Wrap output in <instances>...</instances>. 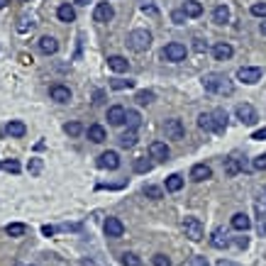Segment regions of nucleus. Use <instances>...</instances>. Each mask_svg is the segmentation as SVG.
<instances>
[{
    "mask_svg": "<svg viewBox=\"0 0 266 266\" xmlns=\"http://www.w3.org/2000/svg\"><path fill=\"white\" fill-rule=\"evenodd\" d=\"M76 5H88V3H93V0H74Z\"/></svg>",
    "mask_w": 266,
    "mask_h": 266,
    "instance_id": "6e6d98bb",
    "label": "nucleus"
},
{
    "mask_svg": "<svg viewBox=\"0 0 266 266\" xmlns=\"http://www.w3.org/2000/svg\"><path fill=\"white\" fill-rule=\"evenodd\" d=\"M13 3H25V0H13Z\"/></svg>",
    "mask_w": 266,
    "mask_h": 266,
    "instance_id": "bf43d9fd",
    "label": "nucleus"
},
{
    "mask_svg": "<svg viewBox=\"0 0 266 266\" xmlns=\"http://www.w3.org/2000/svg\"><path fill=\"white\" fill-rule=\"evenodd\" d=\"M108 66L113 69L115 74H125L130 69V61L125 57H120V54H113V57H108Z\"/></svg>",
    "mask_w": 266,
    "mask_h": 266,
    "instance_id": "f3484780",
    "label": "nucleus"
},
{
    "mask_svg": "<svg viewBox=\"0 0 266 266\" xmlns=\"http://www.w3.org/2000/svg\"><path fill=\"white\" fill-rule=\"evenodd\" d=\"M171 20L176 22V25H183V22H186V13H183V10H173Z\"/></svg>",
    "mask_w": 266,
    "mask_h": 266,
    "instance_id": "49530a36",
    "label": "nucleus"
},
{
    "mask_svg": "<svg viewBox=\"0 0 266 266\" xmlns=\"http://www.w3.org/2000/svg\"><path fill=\"white\" fill-rule=\"evenodd\" d=\"M115 18V10L110 3H98L95 5V13H93V20L95 22H100V25H105V22H110Z\"/></svg>",
    "mask_w": 266,
    "mask_h": 266,
    "instance_id": "6e6552de",
    "label": "nucleus"
},
{
    "mask_svg": "<svg viewBox=\"0 0 266 266\" xmlns=\"http://www.w3.org/2000/svg\"><path fill=\"white\" fill-rule=\"evenodd\" d=\"M98 166L100 169H108V171L120 169V156H117V152H103L98 156Z\"/></svg>",
    "mask_w": 266,
    "mask_h": 266,
    "instance_id": "9d476101",
    "label": "nucleus"
},
{
    "mask_svg": "<svg viewBox=\"0 0 266 266\" xmlns=\"http://www.w3.org/2000/svg\"><path fill=\"white\" fill-rule=\"evenodd\" d=\"M183 232H186V237H188L190 242H200L203 237H205V229H203V222L198 220V217H183Z\"/></svg>",
    "mask_w": 266,
    "mask_h": 266,
    "instance_id": "7ed1b4c3",
    "label": "nucleus"
},
{
    "mask_svg": "<svg viewBox=\"0 0 266 266\" xmlns=\"http://www.w3.org/2000/svg\"><path fill=\"white\" fill-rule=\"evenodd\" d=\"M144 195L152 198V200H161L164 198V190L159 188V186H144Z\"/></svg>",
    "mask_w": 266,
    "mask_h": 266,
    "instance_id": "f704fd0d",
    "label": "nucleus"
},
{
    "mask_svg": "<svg viewBox=\"0 0 266 266\" xmlns=\"http://www.w3.org/2000/svg\"><path fill=\"white\" fill-rule=\"evenodd\" d=\"M251 15L266 18V3H254V5H251Z\"/></svg>",
    "mask_w": 266,
    "mask_h": 266,
    "instance_id": "a19ab883",
    "label": "nucleus"
},
{
    "mask_svg": "<svg viewBox=\"0 0 266 266\" xmlns=\"http://www.w3.org/2000/svg\"><path fill=\"white\" fill-rule=\"evenodd\" d=\"M254 212H256L259 220H266V186L259 190V195L254 200Z\"/></svg>",
    "mask_w": 266,
    "mask_h": 266,
    "instance_id": "4be33fe9",
    "label": "nucleus"
},
{
    "mask_svg": "<svg viewBox=\"0 0 266 266\" xmlns=\"http://www.w3.org/2000/svg\"><path fill=\"white\" fill-rule=\"evenodd\" d=\"M49 95H52V100H57V103H69V100H71L69 86H61V83H54V86L49 88Z\"/></svg>",
    "mask_w": 266,
    "mask_h": 266,
    "instance_id": "4468645a",
    "label": "nucleus"
},
{
    "mask_svg": "<svg viewBox=\"0 0 266 266\" xmlns=\"http://www.w3.org/2000/svg\"><path fill=\"white\" fill-rule=\"evenodd\" d=\"M183 13H186V18H200L203 15V5L198 0H188L183 5Z\"/></svg>",
    "mask_w": 266,
    "mask_h": 266,
    "instance_id": "bb28decb",
    "label": "nucleus"
},
{
    "mask_svg": "<svg viewBox=\"0 0 266 266\" xmlns=\"http://www.w3.org/2000/svg\"><path fill=\"white\" fill-rule=\"evenodd\" d=\"M227 113L222 110V108H217V110H212V122H215V132L222 134L225 130H227Z\"/></svg>",
    "mask_w": 266,
    "mask_h": 266,
    "instance_id": "a211bd4d",
    "label": "nucleus"
},
{
    "mask_svg": "<svg viewBox=\"0 0 266 266\" xmlns=\"http://www.w3.org/2000/svg\"><path fill=\"white\" fill-rule=\"evenodd\" d=\"M210 176H212V169H210L208 164H195L190 169V178L193 181H208Z\"/></svg>",
    "mask_w": 266,
    "mask_h": 266,
    "instance_id": "412c9836",
    "label": "nucleus"
},
{
    "mask_svg": "<svg viewBox=\"0 0 266 266\" xmlns=\"http://www.w3.org/2000/svg\"><path fill=\"white\" fill-rule=\"evenodd\" d=\"M134 144H137V132L134 130H127V132L120 134V147L122 149H132Z\"/></svg>",
    "mask_w": 266,
    "mask_h": 266,
    "instance_id": "c85d7f7f",
    "label": "nucleus"
},
{
    "mask_svg": "<svg viewBox=\"0 0 266 266\" xmlns=\"http://www.w3.org/2000/svg\"><path fill=\"white\" fill-rule=\"evenodd\" d=\"M125 122L130 125V130H134V127H139L142 117H139V113H137V110H127V115H125Z\"/></svg>",
    "mask_w": 266,
    "mask_h": 266,
    "instance_id": "473e14b6",
    "label": "nucleus"
},
{
    "mask_svg": "<svg viewBox=\"0 0 266 266\" xmlns=\"http://www.w3.org/2000/svg\"><path fill=\"white\" fill-rule=\"evenodd\" d=\"M86 134H88V139H91L93 144H100V142H105V139H108V132H105L100 125H91Z\"/></svg>",
    "mask_w": 266,
    "mask_h": 266,
    "instance_id": "b1692460",
    "label": "nucleus"
},
{
    "mask_svg": "<svg viewBox=\"0 0 266 266\" xmlns=\"http://www.w3.org/2000/svg\"><path fill=\"white\" fill-rule=\"evenodd\" d=\"M152 261H154V266H171V259H169V256H164V254H156Z\"/></svg>",
    "mask_w": 266,
    "mask_h": 266,
    "instance_id": "c03bdc74",
    "label": "nucleus"
},
{
    "mask_svg": "<svg viewBox=\"0 0 266 266\" xmlns=\"http://www.w3.org/2000/svg\"><path fill=\"white\" fill-rule=\"evenodd\" d=\"M256 171H266V154H259L256 159H254V164H251Z\"/></svg>",
    "mask_w": 266,
    "mask_h": 266,
    "instance_id": "37998d69",
    "label": "nucleus"
},
{
    "mask_svg": "<svg viewBox=\"0 0 266 266\" xmlns=\"http://www.w3.org/2000/svg\"><path fill=\"white\" fill-rule=\"evenodd\" d=\"M232 54H234V49H232V44H227V42H217L212 47V57L217 59V61H227V59H232Z\"/></svg>",
    "mask_w": 266,
    "mask_h": 266,
    "instance_id": "2eb2a0df",
    "label": "nucleus"
},
{
    "mask_svg": "<svg viewBox=\"0 0 266 266\" xmlns=\"http://www.w3.org/2000/svg\"><path fill=\"white\" fill-rule=\"evenodd\" d=\"M32 27H35V22H32L30 18H22V20L18 22V32H22V35H25L27 30H32Z\"/></svg>",
    "mask_w": 266,
    "mask_h": 266,
    "instance_id": "79ce46f5",
    "label": "nucleus"
},
{
    "mask_svg": "<svg viewBox=\"0 0 266 266\" xmlns=\"http://www.w3.org/2000/svg\"><path fill=\"white\" fill-rule=\"evenodd\" d=\"M203 88L212 95H232L234 93V83L225 74H205L203 76Z\"/></svg>",
    "mask_w": 266,
    "mask_h": 266,
    "instance_id": "f257e3e1",
    "label": "nucleus"
},
{
    "mask_svg": "<svg viewBox=\"0 0 266 266\" xmlns=\"http://www.w3.org/2000/svg\"><path fill=\"white\" fill-rule=\"evenodd\" d=\"M164 132L169 139H183L186 137V127H183V122L181 120H166V125H164Z\"/></svg>",
    "mask_w": 266,
    "mask_h": 266,
    "instance_id": "0eeeda50",
    "label": "nucleus"
},
{
    "mask_svg": "<svg viewBox=\"0 0 266 266\" xmlns=\"http://www.w3.org/2000/svg\"><path fill=\"white\" fill-rule=\"evenodd\" d=\"M259 32H261V35H266V22H261V25H259Z\"/></svg>",
    "mask_w": 266,
    "mask_h": 266,
    "instance_id": "4d7b16f0",
    "label": "nucleus"
},
{
    "mask_svg": "<svg viewBox=\"0 0 266 266\" xmlns=\"http://www.w3.org/2000/svg\"><path fill=\"white\" fill-rule=\"evenodd\" d=\"M0 169H5L8 173H20V164L15 161V159H8V161L0 164Z\"/></svg>",
    "mask_w": 266,
    "mask_h": 266,
    "instance_id": "ea45409f",
    "label": "nucleus"
},
{
    "mask_svg": "<svg viewBox=\"0 0 266 266\" xmlns=\"http://www.w3.org/2000/svg\"><path fill=\"white\" fill-rule=\"evenodd\" d=\"M217 266H239V264H234V261H227V259H220V261H217Z\"/></svg>",
    "mask_w": 266,
    "mask_h": 266,
    "instance_id": "5fc2aeb1",
    "label": "nucleus"
},
{
    "mask_svg": "<svg viewBox=\"0 0 266 266\" xmlns=\"http://www.w3.org/2000/svg\"><path fill=\"white\" fill-rule=\"evenodd\" d=\"M198 127L205 132H215V122H212V113H200L198 115Z\"/></svg>",
    "mask_w": 266,
    "mask_h": 266,
    "instance_id": "cd10ccee",
    "label": "nucleus"
},
{
    "mask_svg": "<svg viewBox=\"0 0 266 266\" xmlns=\"http://www.w3.org/2000/svg\"><path fill=\"white\" fill-rule=\"evenodd\" d=\"M188 54V49H186V44H181V42H171V44H166L164 47V52H161V57L166 59V61H183Z\"/></svg>",
    "mask_w": 266,
    "mask_h": 266,
    "instance_id": "20e7f679",
    "label": "nucleus"
},
{
    "mask_svg": "<svg viewBox=\"0 0 266 266\" xmlns=\"http://www.w3.org/2000/svg\"><path fill=\"white\" fill-rule=\"evenodd\" d=\"M183 188V178L178 176V173H171L169 178H166V190H171V193H176V190Z\"/></svg>",
    "mask_w": 266,
    "mask_h": 266,
    "instance_id": "7c9ffc66",
    "label": "nucleus"
},
{
    "mask_svg": "<svg viewBox=\"0 0 266 266\" xmlns=\"http://www.w3.org/2000/svg\"><path fill=\"white\" fill-rule=\"evenodd\" d=\"M125 115H127V110H125L122 105H113V108L108 110V122H110L113 127H120V125H125Z\"/></svg>",
    "mask_w": 266,
    "mask_h": 266,
    "instance_id": "dca6fc26",
    "label": "nucleus"
},
{
    "mask_svg": "<svg viewBox=\"0 0 266 266\" xmlns=\"http://www.w3.org/2000/svg\"><path fill=\"white\" fill-rule=\"evenodd\" d=\"M212 22H215V25H227L229 22V8L227 5H217V8L212 10Z\"/></svg>",
    "mask_w": 266,
    "mask_h": 266,
    "instance_id": "393cba45",
    "label": "nucleus"
},
{
    "mask_svg": "<svg viewBox=\"0 0 266 266\" xmlns=\"http://www.w3.org/2000/svg\"><path fill=\"white\" fill-rule=\"evenodd\" d=\"M44 169V164H42V159H30V164H27V171L32 173V176H39Z\"/></svg>",
    "mask_w": 266,
    "mask_h": 266,
    "instance_id": "58836bf2",
    "label": "nucleus"
},
{
    "mask_svg": "<svg viewBox=\"0 0 266 266\" xmlns=\"http://www.w3.org/2000/svg\"><path fill=\"white\" fill-rule=\"evenodd\" d=\"M122 264L125 266H142V259H139L134 251H125V254H122Z\"/></svg>",
    "mask_w": 266,
    "mask_h": 266,
    "instance_id": "c9c22d12",
    "label": "nucleus"
},
{
    "mask_svg": "<svg viewBox=\"0 0 266 266\" xmlns=\"http://www.w3.org/2000/svg\"><path fill=\"white\" fill-rule=\"evenodd\" d=\"M57 18L61 20V22H74V20H76V10H74V5H69V3L59 5Z\"/></svg>",
    "mask_w": 266,
    "mask_h": 266,
    "instance_id": "5701e85b",
    "label": "nucleus"
},
{
    "mask_svg": "<svg viewBox=\"0 0 266 266\" xmlns=\"http://www.w3.org/2000/svg\"><path fill=\"white\" fill-rule=\"evenodd\" d=\"M251 139H256V142H261V139H266V127H264V130H256V132L251 134Z\"/></svg>",
    "mask_w": 266,
    "mask_h": 266,
    "instance_id": "3c124183",
    "label": "nucleus"
},
{
    "mask_svg": "<svg viewBox=\"0 0 266 266\" xmlns=\"http://www.w3.org/2000/svg\"><path fill=\"white\" fill-rule=\"evenodd\" d=\"M234 244H237V247H239V249H247V247H249V237H247V234H242V237H237V239H234Z\"/></svg>",
    "mask_w": 266,
    "mask_h": 266,
    "instance_id": "8fccbe9b",
    "label": "nucleus"
},
{
    "mask_svg": "<svg viewBox=\"0 0 266 266\" xmlns=\"http://www.w3.org/2000/svg\"><path fill=\"white\" fill-rule=\"evenodd\" d=\"M237 120H239L242 125H254V122L259 120V115L254 110V105L242 103V105H237Z\"/></svg>",
    "mask_w": 266,
    "mask_h": 266,
    "instance_id": "423d86ee",
    "label": "nucleus"
},
{
    "mask_svg": "<svg viewBox=\"0 0 266 266\" xmlns=\"http://www.w3.org/2000/svg\"><path fill=\"white\" fill-rule=\"evenodd\" d=\"M5 132L10 134V137H25L27 127H25V122H20V120H10V122L5 125Z\"/></svg>",
    "mask_w": 266,
    "mask_h": 266,
    "instance_id": "a878e982",
    "label": "nucleus"
},
{
    "mask_svg": "<svg viewBox=\"0 0 266 266\" xmlns=\"http://www.w3.org/2000/svg\"><path fill=\"white\" fill-rule=\"evenodd\" d=\"M193 49H195V52H200V54H203V52H205V49H208V44H205V42H203V39H200V37H195V39H193Z\"/></svg>",
    "mask_w": 266,
    "mask_h": 266,
    "instance_id": "09e8293b",
    "label": "nucleus"
},
{
    "mask_svg": "<svg viewBox=\"0 0 266 266\" xmlns=\"http://www.w3.org/2000/svg\"><path fill=\"white\" fill-rule=\"evenodd\" d=\"M103 229H105V234L113 237V239H117V237L125 234V225H122V220H117V217H108L105 225H103Z\"/></svg>",
    "mask_w": 266,
    "mask_h": 266,
    "instance_id": "9b49d317",
    "label": "nucleus"
},
{
    "mask_svg": "<svg viewBox=\"0 0 266 266\" xmlns=\"http://www.w3.org/2000/svg\"><path fill=\"white\" fill-rule=\"evenodd\" d=\"M190 266H210V261L205 259V256L195 254V256H190Z\"/></svg>",
    "mask_w": 266,
    "mask_h": 266,
    "instance_id": "a18cd8bd",
    "label": "nucleus"
},
{
    "mask_svg": "<svg viewBox=\"0 0 266 266\" xmlns=\"http://www.w3.org/2000/svg\"><path fill=\"white\" fill-rule=\"evenodd\" d=\"M149 154H152L154 161H169V147H166V142H152V147H149Z\"/></svg>",
    "mask_w": 266,
    "mask_h": 266,
    "instance_id": "f8f14e48",
    "label": "nucleus"
},
{
    "mask_svg": "<svg viewBox=\"0 0 266 266\" xmlns=\"http://www.w3.org/2000/svg\"><path fill=\"white\" fill-rule=\"evenodd\" d=\"M64 132L71 134V137H78V134H83V125L81 122H66L64 125Z\"/></svg>",
    "mask_w": 266,
    "mask_h": 266,
    "instance_id": "72a5a7b5",
    "label": "nucleus"
},
{
    "mask_svg": "<svg viewBox=\"0 0 266 266\" xmlns=\"http://www.w3.org/2000/svg\"><path fill=\"white\" fill-rule=\"evenodd\" d=\"M37 47H39V52L47 54V57H52V54H57L59 52V42L54 37H49V35H44V37L39 39Z\"/></svg>",
    "mask_w": 266,
    "mask_h": 266,
    "instance_id": "ddd939ff",
    "label": "nucleus"
},
{
    "mask_svg": "<svg viewBox=\"0 0 266 266\" xmlns=\"http://www.w3.org/2000/svg\"><path fill=\"white\" fill-rule=\"evenodd\" d=\"M5 232H8L10 237H22V234L27 232V225H22V222H10V225L5 227Z\"/></svg>",
    "mask_w": 266,
    "mask_h": 266,
    "instance_id": "2f4dec72",
    "label": "nucleus"
},
{
    "mask_svg": "<svg viewBox=\"0 0 266 266\" xmlns=\"http://www.w3.org/2000/svg\"><path fill=\"white\" fill-rule=\"evenodd\" d=\"M127 44H130L132 52L142 54V52H147L152 47V32H147V30H132L130 37H127Z\"/></svg>",
    "mask_w": 266,
    "mask_h": 266,
    "instance_id": "f03ea898",
    "label": "nucleus"
},
{
    "mask_svg": "<svg viewBox=\"0 0 266 266\" xmlns=\"http://www.w3.org/2000/svg\"><path fill=\"white\" fill-rule=\"evenodd\" d=\"M134 81H122V78H113L110 81V88H115V91H125V88H132Z\"/></svg>",
    "mask_w": 266,
    "mask_h": 266,
    "instance_id": "4c0bfd02",
    "label": "nucleus"
},
{
    "mask_svg": "<svg viewBox=\"0 0 266 266\" xmlns=\"http://www.w3.org/2000/svg\"><path fill=\"white\" fill-rule=\"evenodd\" d=\"M134 100H137L139 105H149V103H154V93L152 91H139V93L134 95Z\"/></svg>",
    "mask_w": 266,
    "mask_h": 266,
    "instance_id": "e433bc0d",
    "label": "nucleus"
},
{
    "mask_svg": "<svg viewBox=\"0 0 266 266\" xmlns=\"http://www.w3.org/2000/svg\"><path fill=\"white\" fill-rule=\"evenodd\" d=\"M8 3H10V0H0V8H5V5H8Z\"/></svg>",
    "mask_w": 266,
    "mask_h": 266,
    "instance_id": "13d9d810",
    "label": "nucleus"
},
{
    "mask_svg": "<svg viewBox=\"0 0 266 266\" xmlns=\"http://www.w3.org/2000/svg\"><path fill=\"white\" fill-rule=\"evenodd\" d=\"M232 227L237 229V232H247L251 227V220H249L247 212H234L232 215Z\"/></svg>",
    "mask_w": 266,
    "mask_h": 266,
    "instance_id": "6ab92c4d",
    "label": "nucleus"
},
{
    "mask_svg": "<svg viewBox=\"0 0 266 266\" xmlns=\"http://www.w3.org/2000/svg\"><path fill=\"white\" fill-rule=\"evenodd\" d=\"M54 232H57V227H52V225H44V227H42V234H44V237H52Z\"/></svg>",
    "mask_w": 266,
    "mask_h": 266,
    "instance_id": "603ef678",
    "label": "nucleus"
},
{
    "mask_svg": "<svg viewBox=\"0 0 266 266\" xmlns=\"http://www.w3.org/2000/svg\"><path fill=\"white\" fill-rule=\"evenodd\" d=\"M154 169V161H149V159H134V171L137 173H149Z\"/></svg>",
    "mask_w": 266,
    "mask_h": 266,
    "instance_id": "c756f323",
    "label": "nucleus"
},
{
    "mask_svg": "<svg viewBox=\"0 0 266 266\" xmlns=\"http://www.w3.org/2000/svg\"><path fill=\"white\" fill-rule=\"evenodd\" d=\"M239 171H247L244 159H225V173L227 176H237Z\"/></svg>",
    "mask_w": 266,
    "mask_h": 266,
    "instance_id": "aec40b11",
    "label": "nucleus"
},
{
    "mask_svg": "<svg viewBox=\"0 0 266 266\" xmlns=\"http://www.w3.org/2000/svg\"><path fill=\"white\" fill-rule=\"evenodd\" d=\"M259 234L266 237V220H259Z\"/></svg>",
    "mask_w": 266,
    "mask_h": 266,
    "instance_id": "864d4df0",
    "label": "nucleus"
},
{
    "mask_svg": "<svg viewBox=\"0 0 266 266\" xmlns=\"http://www.w3.org/2000/svg\"><path fill=\"white\" fill-rule=\"evenodd\" d=\"M210 244L215 249H227L232 244V239H229V234L225 232V227H215L212 229V234H210Z\"/></svg>",
    "mask_w": 266,
    "mask_h": 266,
    "instance_id": "1a4fd4ad",
    "label": "nucleus"
},
{
    "mask_svg": "<svg viewBox=\"0 0 266 266\" xmlns=\"http://www.w3.org/2000/svg\"><path fill=\"white\" fill-rule=\"evenodd\" d=\"M142 13H147V15H152V18H156V15H159V10L154 8L152 3H142Z\"/></svg>",
    "mask_w": 266,
    "mask_h": 266,
    "instance_id": "de8ad7c7",
    "label": "nucleus"
},
{
    "mask_svg": "<svg viewBox=\"0 0 266 266\" xmlns=\"http://www.w3.org/2000/svg\"><path fill=\"white\" fill-rule=\"evenodd\" d=\"M261 76H264V71H261L259 66H242V69L237 71V78H239L242 83H247V86H251V83H259V81H261Z\"/></svg>",
    "mask_w": 266,
    "mask_h": 266,
    "instance_id": "39448f33",
    "label": "nucleus"
}]
</instances>
